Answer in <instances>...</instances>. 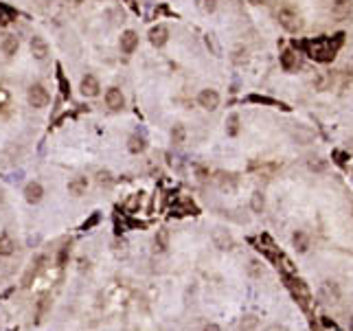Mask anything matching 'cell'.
Segmentation results:
<instances>
[{
	"instance_id": "obj_25",
	"label": "cell",
	"mask_w": 353,
	"mask_h": 331,
	"mask_svg": "<svg viewBox=\"0 0 353 331\" xmlns=\"http://www.w3.org/2000/svg\"><path fill=\"white\" fill-rule=\"evenodd\" d=\"M13 16H16V13H13L11 9L4 7V4H0V27L7 25V22H11V20H13Z\"/></svg>"
},
{
	"instance_id": "obj_7",
	"label": "cell",
	"mask_w": 353,
	"mask_h": 331,
	"mask_svg": "<svg viewBox=\"0 0 353 331\" xmlns=\"http://www.w3.org/2000/svg\"><path fill=\"white\" fill-rule=\"evenodd\" d=\"M149 42H152L156 49H161L169 42V29L164 25H156L152 31H149Z\"/></svg>"
},
{
	"instance_id": "obj_9",
	"label": "cell",
	"mask_w": 353,
	"mask_h": 331,
	"mask_svg": "<svg viewBox=\"0 0 353 331\" xmlns=\"http://www.w3.org/2000/svg\"><path fill=\"white\" fill-rule=\"evenodd\" d=\"M42 195H44V189H42L40 182H29L25 187V200L29 204H37L42 200Z\"/></svg>"
},
{
	"instance_id": "obj_19",
	"label": "cell",
	"mask_w": 353,
	"mask_h": 331,
	"mask_svg": "<svg viewBox=\"0 0 353 331\" xmlns=\"http://www.w3.org/2000/svg\"><path fill=\"white\" fill-rule=\"evenodd\" d=\"M281 66H283L285 70H294L296 66H299V61H296V55L292 53V51H285V53L281 55Z\"/></svg>"
},
{
	"instance_id": "obj_17",
	"label": "cell",
	"mask_w": 353,
	"mask_h": 331,
	"mask_svg": "<svg viewBox=\"0 0 353 331\" xmlns=\"http://www.w3.org/2000/svg\"><path fill=\"white\" fill-rule=\"evenodd\" d=\"M250 209L255 211V213H261L263 209H266V195H263L261 191H255V193H252V197H250Z\"/></svg>"
},
{
	"instance_id": "obj_14",
	"label": "cell",
	"mask_w": 353,
	"mask_h": 331,
	"mask_svg": "<svg viewBox=\"0 0 353 331\" xmlns=\"http://www.w3.org/2000/svg\"><path fill=\"white\" fill-rule=\"evenodd\" d=\"M167 248H169V230L167 228L156 230V237H154V250H156V252H164Z\"/></svg>"
},
{
	"instance_id": "obj_13",
	"label": "cell",
	"mask_w": 353,
	"mask_h": 331,
	"mask_svg": "<svg viewBox=\"0 0 353 331\" xmlns=\"http://www.w3.org/2000/svg\"><path fill=\"white\" fill-rule=\"evenodd\" d=\"M136 46H138L136 31H125L123 35H121V51H123V53H134Z\"/></svg>"
},
{
	"instance_id": "obj_21",
	"label": "cell",
	"mask_w": 353,
	"mask_h": 331,
	"mask_svg": "<svg viewBox=\"0 0 353 331\" xmlns=\"http://www.w3.org/2000/svg\"><path fill=\"white\" fill-rule=\"evenodd\" d=\"M215 244H217L219 250H228L230 246H233V239H230V235H224L222 230H217V233H215Z\"/></svg>"
},
{
	"instance_id": "obj_3",
	"label": "cell",
	"mask_w": 353,
	"mask_h": 331,
	"mask_svg": "<svg viewBox=\"0 0 353 331\" xmlns=\"http://www.w3.org/2000/svg\"><path fill=\"white\" fill-rule=\"evenodd\" d=\"M318 299L323 303H327V305H331V303H338L340 301V290H338V285L333 281H325L321 287H318Z\"/></svg>"
},
{
	"instance_id": "obj_6",
	"label": "cell",
	"mask_w": 353,
	"mask_h": 331,
	"mask_svg": "<svg viewBox=\"0 0 353 331\" xmlns=\"http://www.w3.org/2000/svg\"><path fill=\"white\" fill-rule=\"evenodd\" d=\"M353 13V0H333L331 2V16L336 20H347Z\"/></svg>"
},
{
	"instance_id": "obj_26",
	"label": "cell",
	"mask_w": 353,
	"mask_h": 331,
	"mask_svg": "<svg viewBox=\"0 0 353 331\" xmlns=\"http://www.w3.org/2000/svg\"><path fill=\"white\" fill-rule=\"evenodd\" d=\"M257 325H259V320L255 316H246V318L242 320V329H255Z\"/></svg>"
},
{
	"instance_id": "obj_4",
	"label": "cell",
	"mask_w": 353,
	"mask_h": 331,
	"mask_svg": "<svg viewBox=\"0 0 353 331\" xmlns=\"http://www.w3.org/2000/svg\"><path fill=\"white\" fill-rule=\"evenodd\" d=\"M29 103L33 108H44L49 103V90L42 83H33L29 88Z\"/></svg>"
},
{
	"instance_id": "obj_1",
	"label": "cell",
	"mask_w": 353,
	"mask_h": 331,
	"mask_svg": "<svg viewBox=\"0 0 353 331\" xmlns=\"http://www.w3.org/2000/svg\"><path fill=\"white\" fill-rule=\"evenodd\" d=\"M288 287H290L292 296L300 303V307L307 309L309 301H312V294H309V287L305 285V281H300V278H296V276H288Z\"/></svg>"
},
{
	"instance_id": "obj_22",
	"label": "cell",
	"mask_w": 353,
	"mask_h": 331,
	"mask_svg": "<svg viewBox=\"0 0 353 331\" xmlns=\"http://www.w3.org/2000/svg\"><path fill=\"white\" fill-rule=\"evenodd\" d=\"M185 138H187L185 125H173V130H171V140H173V143L182 145V143H185Z\"/></svg>"
},
{
	"instance_id": "obj_11",
	"label": "cell",
	"mask_w": 353,
	"mask_h": 331,
	"mask_svg": "<svg viewBox=\"0 0 353 331\" xmlns=\"http://www.w3.org/2000/svg\"><path fill=\"white\" fill-rule=\"evenodd\" d=\"M106 103H108L110 110H121V108H123L125 99H123V94H121L119 88H110V90L106 92Z\"/></svg>"
},
{
	"instance_id": "obj_20",
	"label": "cell",
	"mask_w": 353,
	"mask_h": 331,
	"mask_svg": "<svg viewBox=\"0 0 353 331\" xmlns=\"http://www.w3.org/2000/svg\"><path fill=\"white\" fill-rule=\"evenodd\" d=\"M16 250V244L9 235H0V254H11Z\"/></svg>"
},
{
	"instance_id": "obj_18",
	"label": "cell",
	"mask_w": 353,
	"mask_h": 331,
	"mask_svg": "<svg viewBox=\"0 0 353 331\" xmlns=\"http://www.w3.org/2000/svg\"><path fill=\"white\" fill-rule=\"evenodd\" d=\"M128 149L132 151V154H140V151L145 149V138L143 136H130L128 138Z\"/></svg>"
},
{
	"instance_id": "obj_23",
	"label": "cell",
	"mask_w": 353,
	"mask_h": 331,
	"mask_svg": "<svg viewBox=\"0 0 353 331\" xmlns=\"http://www.w3.org/2000/svg\"><path fill=\"white\" fill-rule=\"evenodd\" d=\"M195 4L202 13H213L217 7V0H195Z\"/></svg>"
},
{
	"instance_id": "obj_15",
	"label": "cell",
	"mask_w": 353,
	"mask_h": 331,
	"mask_svg": "<svg viewBox=\"0 0 353 331\" xmlns=\"http://www.w3.org/2000/svg\"><path fill=\"white\" fill-rule=\"evenodd\" d=\"M292 241H294V248L299 250V252H307V248H309V237H307V233H303V230H296L294 237H292Z\"/></svg>"
},
{
	"instance_id": "obj_30",
	"label": "cell",
	"mask_w": 353,
	"mask_h": 331,
	"mask_svg": "<svg viewBox=\"0 0 353 331\" xmlns=\"http://www.w3.org/2000/svg\"><path fill=\"white\" fill-rule=\"evenodd\" d=\"M97 221H99V215H92V217H90V221H86V224H83V230H88L90 226H95Z\"/></svg>"
},
{
	"instance_id": "obj_8",
	"label": "cell",
	"mask_w": 353,
	"mask_h": 331,
	"mask_svg": "<svg viewBox=\"0 0 353 331\" xmlns=\"http://www.w3.org/2000/svg\"><path fill=\"white\" fill-rule=\"evenodd\" d=\"M31 53H33V57L40 61L49 57V44H46L44 37H40V35L31 37Z\"/></svg>"
},
{
	"instance_id": "obj_2",
	"label": "cell",
	"mask_w": 353,
	"mask_h": 331,
	"mask_svg": "<svg viewBox=\"0 0 353 331\" xmlns=\"http://www.w3.org/2000/svg\"><path fill=\"white\" fill-rule=\"evenodd\" d=\"M276 20H279V25L283 27L285 31H290V33L300 31V27H303V20H300V16L294 11V9H279Z\"/></svg>"
},
{
	"instance_id": "obj_16",
	"label": "cell",
	"mask_w": 353,
	"mask_h": 331,
	"mask_svg": "<svg viewBox=\"0 0 353 331\" xmlns=\"http://www.w3.org/2000/svg\"><path fill=\"white\" fill-rule=\"evenodd\" d=\"M86 187H88L86 178H73V180L68 182V191L73 193V195H81V193H86Z\"/></svg>"
},
{
	"instance_id": "obj_5",
	"label": "cell",
	"mask_w": 353,
	"mask_h": 331,
	"mask_svg": "<svg viewBox=\"0 0 353 331\" xmlns=\"http://www.w3.org/2000/svg\"><path fill=\"white\" fill-rule=\"evenodd\" d=\"M197 103H200V108H204V110H215V108L219 106V92L213 90V88L200 90V94H197Z\"/></svg>"
},
{
	"instance_id": "obj_10",
	"label": "cell",
	"mask_w": 353,
	"mask_h": 331,
	"mask_svg": "<svg viewBox=\"0 0 353 331\" xmlns=\"http://www.w3.org/2000/svg\"><path fill=\"white\" fill-rule=\"evenodd\" d=\"M99 90H101V86H99V79L95 75H86V77L81 79V92L83 97H97Z\"/></svg>"
},
{
	"instance_id": "obj_24",
	"label": "cell",
	"mask_w": 353,
	"mask_h": 331,
	"mask_svg": "<svg viewBox=\"0 0 353 331\" xmlns=\"http://www.w3.org/2000/svg\"><path fill=\"white\" fill-rule=\"evenodd\" d=\"M2 51H4L7 55H13V53H16V51H18V40H16V37H13V35H7V37H4Z\"/></svg>"
},
{
	"instance_id": "obj_27",
	"label": "cell",
	"mask_w": 353,
	"mask_h": 331,
	"mask_svg": "<svg viewBox=\"0 0 353 331\" xmlns=\"http://www.w3.org/2000/svg\"><path fill=\"white\" fill-rule=\"evenodd\" d=\"M237 123H239L237 114H233V116L228 119V134H237Z\"/></svg>"
},
{
	"instance_id": "obj_29",
	"label": "cell",
	"mask_w": 353,
	"mask_h": 331,
	"mask_svg": "<svg viewBox=\"0 0 353 331\" xmlns=\"http://www.w3.org/2000/svg\"><path fill=\"white\" fill-rule=\"evenodd\" d=\"M59 86H62V92L64 94H68L70 92V88H68V83H66V79H64V75L59 73Z\"/></svg>"
},
{
	"instance_id": "obj_12",
	"label": "cell",
	"mask_w": 353,
	"mask_h": 331,
	"mask_svg": "<svg viewBox=\"0 0 353 331\" xmlns=\"http://www.w3.org/2000/svg\"><path fill=\"white\" fill-rule=\"evenodd\" d=\"M44 263H46V257H37L35 261H33V266L29 268V270H27L25 278H22V285L29 287V285H31V278H35V276H37V272L44 270Z\"/></svg>"
},
{
	"instance_id": "obj_28",
	"label": "cell",
	"mask_w": 353,
	"mask_h": 331,
	"mask_svg": "<svg viewBox=\"0 0 353 331\" xmlns=\"http://www.w3.org/2000/svg\"><path fill=\"white\" fill-rule=\"evenodd\" d=\"M68 254H70V248H68V246H64V248L59 250V259H57V263H59V266H64V263H66Z\"/></svg>"
}]
</instances>
